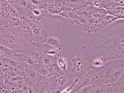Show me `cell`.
Segmentation results:
<instances>
[{
	"mask_svg": "<svg viewBox=\"0 0 124 93\" xmlns=\"http://www.w3.org/2000/svg\"><path fill=\"white\" fill-rule=\"evenodd\" d=\"M0 44L18 53L29 50L30 43L15 34L14 30L9 27H3L0 33Z\"/></svg>",
	"mask_w": 124,
	"mask_h": 93,
	"instance_id": "obj_2",
	"label": "cell"
},
{
	"mask_svg": "<svg viewBox=\"0 0 124 93\" xmlns=\"http://www.w3.org/2000/svg\"><path fill=\"white\" fill-rule=\"evenodd\" d=\"M14 31L15 34L29 43L33 42L31 29L27 22L22 20L15 28Z\"/></svg>",
	"mask_w": 124,
	"mask_h": 93,
	"instance_id": "obj_9",
	"label": "cell"
},
{
	"mask_svg": "<svg viewBox=\"0 0 124 93\" xmlns=\"http://www.w3.org/2000/svg\"></svg>",
	"mask_w": 124,
	"mask_h": 93,
	"instance_id": "obj_29",
	"label": "cell"
},
{
	"mask_svg": "<svg viewBox=\"0 0 124 93\" xmlns=\"http://www.w3.org/2000/svg\"><path fill=\"white\" fill-rule=\"evenodd\" d=\"M75 78L71 71L58 76H54L50 81L51 93H62L73 83Z\"/></svg>",
	"mask_w": 124,
	"mask_h": 93,
	"instance_id": "obj_5",
	"label": "cell"
},
{
	"mask_svg": "<svg viewBox=\"0 0 124 93\" xmlns=\"http://www.w3.org/2000/svg\"><path fill=\"white\" fill-rule=\"evenodd\" d=\"M30 17L36 20H40L44 17H49L52 16L44 8L29 5Z\"/></svg>",
	"mask_w": 124,
	"mask_h": 93,
	"instance_id": "obj_12",
	"label": "cell"
},
{
	"mask_svg": "<svg viewBox=\"0 0 124 93\" xmlns=\"http://www.w3.org/2000/svg\"><path fill=\"white\" fill-rule=\"evenodd\" d=\"M73 26L81 31L87 33L88 28L87 18L82 16H79L78 19L75 21Z\"/></svg>",
	"mask_w": 124,
	"mask_h": 93,
	"instance_id": "obj_16",
	"label": "cell"
},
{
	"mask_svg": "<svg viewBox=\"0 0 124 93\" xmlns=\"http://www.w3.org/2000/svg\"><path fill=\"white\" fill-rule=\"evenodd\" d=\"M30 51L35 59L36 64L43 67L49 68L55 61L56 59L52 56L42 52H33Z\"/></svg>",
	"mask_w": 124,
	"mask_h": 93,
	"instance_id": "obj_10",
	"label": "cell"
},
{
	"mask_svg": "<svg viewBox=\"0 0 124 93\" xmlns=\"http://www.w3.org/2000/svg\"><path fill=\"white\" fill-rule=\"evenodd\" d=\"M46 43L59 50H62L64 45V41L62 36L56 33H51L48 34Z\"/></svg>",
	"mask_w": 124,
	"mask_h": 93,
	"instance_id": "obj_11",
	"label": "cell"
},
{
	"mask_svg": "<svg viewBox=\"0 0 124 93\" xmlns=\"http://www.w3.org/2000/svg\"><path fill=\"white\" fill-rule=\"evenodd\" d=\"M15 8L19 17L26 22L30 18V10L28 7L19 5L16 3H9Z\"/></svg>",
	"mask_w": 124,
	"mask_h": 93,
	"instance_id": "obj_14",
	"label": "cell"
},
{
	"mask_svg": "<svg viewBox=\"0 0 124 93\" xmlns=\"http://www.w3.org/2000/svg\"><path fill=\"white\" fill-rule=\"evenodd\" d=\"M72 67L71 72L75 78L79 79L93 68L91 61L78 54L72 59Z\"/></svg>",
	"mask_w": 124,
	"mask_h": 93,
	"instance_id": "obj_4",
	"label": "cell"
},
{
	"mask_svg": "<svg viewBox=\"0 0 124 93\" xmlns=\"http://www.w3.org/2000/svg\"><path fill=\"white\" fill-rule=\"evenodd\" d=\"M34 71L40 77L50 81L54 75L48 67L36 65L33 68Z\"/></svg>",
	"mask_w": 124,
	"mask_h": 93,
	"instance_id": "obj_15",
	"label": "cell"
},
{
	"mask_svg": "<svg viewBox=\"0 0 124 93\" xmlns=\"http://www.w3.org/2000/svg\"><path fill=\"white\" fill-rule=\"evenodd\" d=\"M92 66L93 68H98L104 67L105 63L101 56L96 57L91 61Z\"/></svg>",
	"mask_w": 124,
	"mask_h": 93,
	"instance_id": "obj_22",
	"label": "cell"
},
{
	"mask_svg": "<svg viewBox=\"0 0 124 93\" xmlns=\"http://www.w3.org/2000/svg\"><path fill=\"white\" fill-rule=\"evenodd\" d=\"M26 22L31 29L33 42L37 43H45L48 34L44 29L40 21L33 19L30 17Z\"/></svg>",
	"mask_w": 124,
	"mask_h": 93,
	"instance_id": "obj_6",
	"label": "cell"
},
{
	"mask_svg": "<svg viewBox=\"0 0 124 93\" xmlns=\"http://www.w3.org/2000/svg\"><path fill=\"white\" fill-rule=\"evenodd\" d=\"M7 7L9 15L19 17V15H18L13 5H11L9 3H8Z\"/></svg>",
	"mask_w": 124,
	"mask_h": 93,
	"instance_id": "obj_23",
	"label": "cell"
},
{
	"mask_svg": "<svg viewBox=\"0 0 124 93\" xmlns=\"http://www.w3.org/2000/svg\"><path fill=\"white\" fill-rule=\"evenodd\" d=\"M44 0L46 1V2H47V3H49V2H50V1H52L53 0Z\"/></svg>",
	"mask_w": 124,
	"mask_h": 93,
	"instance_id": "obj_28",
	"label": "cell"
},
{
	"mask_svg": "<svg viewBox=\"0 0 124 93\" xmlns=\"http://www.w3.org/2000/svg\"><path fill=\"white\" fill-rule=\"evenodd\" d=\"M22 20L18 17L9 15L6 20V27H9L12 29H14L15 28L20 22Z\"/></svg>",
	"mask_w": 124,
	"mask_h": 93,
	"instance_id": "obj_19",
	"label": "cell"
},
{
	"mask_svg": "<svg viewBox=\"0 0 124 93\" xmlns=\"http://www.w3.org/2000/svg\"><path fill=\"white\" fill-rule=\"evenodd\" d=\"M78 78H76L74 82L71 85H70V86L67 87V88L64 89L61 93H70V92L73 89V87H74V86L78 82Z\"/></svg>",
	"mask_w": 124,
	"mask_h": 93,
	"instance_id": "obj_25",
	"label": "cell"
},
{
	"mask_svg": "<svg viewBox=\"0 0 124 93\" xmlns=\"http://www.w3.org/2000/svg\"><path fill=\"white\" fill-rule=\"evenodd\" d=\"M58 15L65 17L68 22L73 26L75 21L79 17L78 15L76 13V12L73 11H63Z\"/></svg>",
	"mask_w": 124,
	"mask_h": 93,
	"instance_id": "obj_17",
	"label": "cell"
},
{
	"mask_svg": "<svg viewBox=\"0 0 124 93\" xmlns=\"http://www.w3.org/2000/svg\"><path fill=\"white\" fill-rule=\"evenodd\" d=\"M48 68L54 76H58L62 74L65 73V72L60 68L56 61Z\"/></svg>",
	"mask_w": 124,
	"mask_h": 93,
	"instance_id": "obj_21",
	"label": "cell"
},
{
	"mask_svg": "<svg viewBox=\"0 0 124 93\" xmlns=\"http://www.w3.org/2000/svg\"><path fill=\"white\" fill-rule=\"evenodd\" d=\"M69 58L67 57L60 56L56 59V62L60 68L65 73H67L70 71L71 68H70L69 66Z\"/></svg>",
	"mask_w": 124,
	"mask_h": 93,
	"instance_id": "obj_18",
	"label": "cell"
},
{
	"mask_svg": "<svg viewBox=\"0 0 124 93\" xmlns=\"http://www.w3.org/2000/svg\"><path fill=\"white\" fill-rule=\"evenodd\" d=\"M105 63L115 59L124 58V30L103 40L97 49Z\"/></svg>",
	"mask_w": 124,
	"mask_h": 93,
	"instance_id": "obj_1",
	"label": "cell"
},
{
	"mask_svg": "<svg viewBox=\"0 0 124 93\" xmlns=\"http://www.w3.org/2000/svg\"><path fill=\"white\" fill-rule=\"evenodd\" d=\"M9 3H15L16 2L17 0H5Z\"/></svg>",
	"mask_w": 124,
	"mask_h": 93,
	"instance_id": "obj_26",
	"label": "cell"
},
{
	"mask_svg": "<svg viewBox=\"0 0 124 93\" xmlns=\"http://www.w3.org/2000/svg\"><path fill=\"white\" fill-rule=\"evenodd\" d=\"M110 86L105 84H101L93 86L91 93H110Z\"/></svg>",
	"mask_w": 124,
	"mask_h": 93,
	"instance_id": "obj_20",
	"label": "cell"
},
{
	"mask_svg": "<svg viewBox=\"0 0 124 93\" xmlns=\"http://www.w3.org/2000/svg\"><path fill=\"white\" fill-rule=\"evenodd\" d=\"M104 66L107 71L106 85L111 86L124 82V59L106 62Z\"/></svg>",
	"mask_w": 124,
	"mask_h": 93,
	"instance_id": "obj_3",
	"label": "cell"
},
{
	"mask_svg": "<svg viewBox=\"0 0 124 93\" xmlns=\"http://www.w3.org/2000/svg\"><path fill=\"white\" fill-rule=\"evenodd\" d=\"M107 72V69L105 66L91 69L87 74L91 79V85L94 86L101 84L106 85Z\"/></svg>",
	"mask_w": 124,
	"mask_h": 93,
	"instance_id": "obj_8",
	"label": "cell"
},
{
	"mask_svg": "<svg viewBox=\"0 0 124 93\" xmlns=\"http://www.w3.org/2000/svg\"><path fill=\"white\" fill-rule=\"evenodd\" d=\"M93 89L92 85H87L79 90L77 93H91Z\"/></svg>",
	"mask_w": 124,
	"mask_h": 93,
	"instance_id": "obj_24",
	"label": "cell"
},
{
	"mask_svg": "<svg viewBox=\"0 0 124 93\" xmlns=\"http://www.w3.org/2000/svg\"><path fill=\"white\" fill-rule=\"evenodd\" d=\"M86 0L89 1V2H90V3H92L95 0Z\"/></svg>",
	"mask_w": 124,
	"mask_h": 93,
	"instance_id": "obj_27",
	"label": "cell"
},
{
	"mask_svg": "<svg viewBox=\"0 0 124 93\" xmlns=\"http://www.w3.org/2000/svg\"><path fill=\"white\" fill-rule=\"evenodd\" d=\"M108 14L120 19H124V7L123 5L113 4L104 8Z\"/></svg>",
	"mask_w": 124,
	"mask_h": 93,
	"instance_id": "obj_13",
	"label": "cell"
},
{
	"mask_svg": "<svg viewBox=\"0 0 124 93\" xmlns=\"http://www.w3.org/2000/svg\"><path fill=\"white\" fill-rule=\"evenodd\" d=\"M29 50L33 52H40L52 56L56 59L62 55V50H59L45 43H37L33 42L30 44Z\"/></svg>",
	"mask_w": 124,
	"mask_h": 93,
	"instance_id": "obj_7",
	"label": "cell"
}]
</instances>
